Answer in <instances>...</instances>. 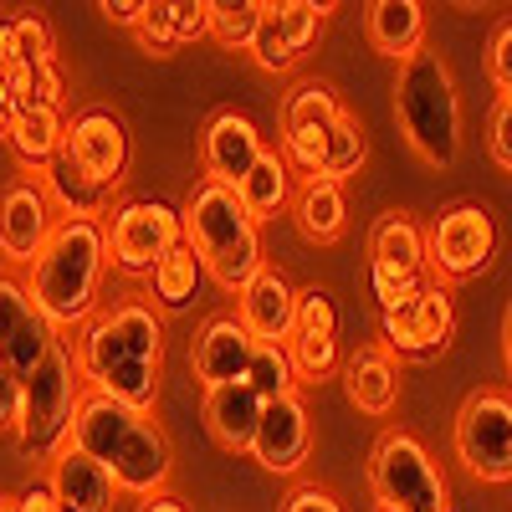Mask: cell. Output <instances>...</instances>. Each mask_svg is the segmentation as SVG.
Listing matches in <instances>:
<instances>
[{"instance_id":"obj_1","label":"cell","mask_w":512,"mask_h":512,"mask_svg":"<svg viewBox=\"0 0 512 512\" xmlns=\"http://www.w3.org/2000/svg\"><path fill=\"white\" fill-rule=\"evenodd\" d=\"M72 446L88 451L98 466H108V477L118 482L123 497H164L169 472H175V451H169L164 431L144 415L128 410L108 395H82L77 420H72Z\"/></svg>"},{"instance_id":"obj_2","label":"cell","mask_w":512,"mask_h":512,"mask_svg":"<svg viewBox=\"0 0 512 512\" xmlns=\"http://www.w3.org/2000/svg\"><path fill=\"white\" fill-rule=\"evenodd\" d=\"M108 226L103 221H62L52 231V241L41 246V256L31 262L26 292L36 313L47 318L57 333L62 328H88L93 308H98V287L108 277Z\"/></svg>"},{"instance_id":"obj_3","label":"cell","mask_w":512,"mask_h":512,"mask_svg":"<svg viewBox=\"0 0 512 512\" xmlns=\"http://www.w3.org/2000/svg\"><path fill=\"white\" fill-rule=\"evenodd\" d=\"M185 241L195 246V256L205 262V272L216 277L226 292H246L256 277L267 272L262 262V231L246 216V205L236 200V190L200 180L185 200Z\"/></svg>"},{"instance_id":"obj_4","label":"cell","mask_w":512,"mask_h":512,"mask_svg":"<svg viewBox=\"0 0 512 512\" xmlns=\"http://www.w3.org/2000/svg\"><path fill=\"white\" fill-rule=\"evenodd\" d=\"M395 118L405 144L425 159V164H456L461 154V98H456V77L446 67L441 52H415L400 62L395 77Z\"/></svg>"},{"instance_id":"obj_5","label":"cell","mask_w":512,"mask_h":512,"mask_svg":"<svg viewBox=\"0 0 512 512\" xmlns=\"http://www.w3.org/2000/svg\"><path fill=\"white\" fill-rule=\"evenodd\" d=\"M88 395V384L77 374V359L67 344H57L47 354L26 384H21V425H16V446L31 456V461H52L57 451L72 446V420H77V405Z\"/></svg>"},{"instance_id":"obj_6","label":"cell","mask_w":512,"mask_h":512,"mask_svg":"<svg viewBox=\"0 0 512 512\" xmlns=\"http://www.w3.org/2000/svg\"><path fill=\"white\" fill-rule=\"evenodd\" d=\"M369 487L384 512H451V487L410 431H384L369 451Z\"/></svg>"},{"instance_id":"obj_7","label":"cell","mask_w":512,"mask_h":512,"mask_svg":"<svg viewBox=\"0 0 512 512\" xmlns=\"http://www.w3.org/2000/svg\"><path fill=\"white\" fill-rule=\"evenodd\" d=\"M72 359H77V374H82V384H88L93 395H108V400H118L128 410H144V415L154 410V400H159V364L139 359L134 349H128L123 338L113 333L108 313H98L88 328H82Z\"/></svg>"},{"instance_id":"obj_8","label":"cell","mask_w":512,"mask_h":512,"mask_svg":"<svg viewBox=\"0 0 512 512\" xmlns=\"http://www.w3.org/2000/svg\"><path fill=\"white\" fill-rule=\"evenodd\" d=\"M175 246H185V216L169 210L164 200H128L113 210L108 226V251L113 267L128 277H149Z\"/></svg>"},{"instance_id":"obj_9","label":"cell","mask_w":512,"mask_h":512,"mask_svg":"<svg viewBox=\"0 0 512 512\" xmlns=\"http://www.w3.org/2000/svg\"><path fill=\"white\" fill-rule=\"evenodd\" d=\"M456 456L482 482H512V395H466V405L456 410Z\"/></svg>"},{"instance_id":"obj_10","label":"cell","mask_w":512,"mask_h":512,"mask_svg":"<svg viewBox=\"0 0 512 512\" xmlns=\"http://www.w3.org/2000/svg\"><path fill=\"white\" fill-rule=\"evenodd\" d=\"M425 256L436 267V282H466L492 267L497 256V221L487 205H451L425 236Z\"/></svg>"},{"instance_id":"obj_11","label":"cell","mask_w":512,"mask_h":512,"mask_svg":"<svg viewBox=\"0 0 512 512\" xmlns=\"http://www.w3.org/2000/svg\"><path fill=\"white\" fill-rule=\"evenodd\" d=\"M451 328H456V303H451L446 282H425L400 308H384V344L410 359L441 354L451 344Z\"/></svg>"},{"instance_id":"obj_12","label":"cell","mask_w":512,"mask_h":512,"mask_svg":"<svg viewBox=\"0 0 512 512\" xmlns=\"http://www.w3.org/2000/svg\"><path fill=\"white\" fill-rule=\"evenodd\" d=\"M338 118H344V108H338V93L328 88V82H297V88L287 93L282 103V159L308 169V180L318 175V154L328 144V134L338 128Z\"/></svg>"},{"instance_id":"obj_13","label":"cell","mask_w":512,"mask_h":512,"mask_svg":"<svg viewBox=\"0 0 512 512\" xmlns=\"http://www.w3.org/2000/svg\"><path fill=\"white\" fill-rule=\"evenodd\" d=\"M67 159L88 180L118 190L123 169H128V128H123V118L113 108H82L67 123Z\"/></svg>"},{"instance_id":"obj_14","label":"cell","mask_w":512,"mask_h":512,"mask_svg":"<svg viewBox=\"0 0 512 512\" xmlns=\"http://www.w3.org/2000/svg\"><path fill=\"white\" fill-rule=\"evenodd\" d=\"M57 226L62 221L52 216V195L41 190L36 180L6 185V195H0V256H6V262L31 267Z\"/></svg>"},{"instance_id":"obj_15","label":"cell","mask_w":512,"mask_h":512,"mask_svg":"<svg viewBox=\"0 0 512 512\" xmlns=\"http://www.w3.org/2000/svg\"><path fill=\"white\" fill-rule=\"evenodd\" d=\"M267 154V144H262V128H256L246 113H236V108H226V113H216L205 123V139H200V164H205V180L210 185H226V190H236L251 169H256V159Z\"/></svg>"},{"instance_id":"obj_16","label":"cell","mask_w":512,"mask_h":512,"mask_svg":"<svg viewBox=\"0 0 512 512\" xmlns=\"http://www.w3.org/2000/svg\"><path fill=\"white\" fill-rule=\"evenodd\" d=\"M333 6H313V0H267V16H262V31H256L251 41V62L262 72H287L297 57H303V47L318 36L323 16Z\"/></svg>"},{"instance_id":"obj_17","label":"cell","mask_w":512,"mask_h":512,"mask_svg":"<svg viewBox=\"0 0 512 512\" xmlns=\"http://www.w3.org/2000/svg\"><path fill=\"white\" fill-rule=\"evenodd\" d=\"M313 451V420H308V405L287 395V400H272L262 410V425H256V446L251 456L267 466L272 477H292L297 466L308 461Z\"/></svg>"},{"instance_id":"obj_18","label":"cell","mask_w":512,"mask_h":512,"mask_svg":"<svg viewBox=\"0 0 512 512\" xmlns=\"http://www.w3.org/2000/svg\"><path fill=\"white\" fill-rule=\"evenodd\" d=\"M251 354H256V338L241 328L236 313H221V318H210V323L195 333L190 369H195V379L205 384V390H216V384H236V379H246Z\"/></svg>"},{"instance_id":"obj_19","label":"cell","mask_w":512,"mask_h":512,"mask_svg":"<svg viewBox=\"0 0 512 512\" xmlns=\"http://www.w3.org/2000/svg\"><path fill=\"white\" fill-rule=\"evenodd\" d=\"M47 487L62 502V512H113L118 497H123L118 482L108 477V466H98L88 451H77V446H67V451H57L47 461Z\"/></svg>"},{"instance_id":"obj_20","label":"cell","mask_w":512,"mask_h":512,"mask_svg":"<svg viewBox=\"0 0 512 512\" xmlns=\"http://www.w3.org/2000/svg\"><path fill=\"white\" fill-rule=\"evenodd\" d=\"M262 410H267V400L256 395L246 379L216 384V390H205V400H200V420H205L210 441H216L221 451H236V456H241V451L251 456L256 425H262Z\"/></svg>"},{"instance_id":"obj_21","label":"cell","mask_w":512,"mask_h":512,"mask_svg":"<svg viewBox=\"0 0 512 512\" xmlns=\"http://www.w3.org/2000/svg\"><path fill=\"white\" fill-rule=\"evenodd\" d=\"M236 318L256 344H287L297 328V287L277 267H267L246 292H236Z\"/></svg>"},{"instance_id":"obj_22","label":"cell","mask_w":512,"mask_h":512,"mask_svg":"<svg viewBox=\"0 0 512 512\" xmlns=\"http://www.w3.org/2000/svg\"><path fill=\"white\" fill-rule=\"evenodd\" d=\"M6 144H11V154H16L21 169L47 175V169L67 154V113L62 108H21Z\"/></svg>"},{"instance_id":"obj_23","label":"cell","mask_w":512,"mask_h":512,"mask_svg":"<svg viewBox=\"0 0 512 512\" xmlns=\"http://www.w3.org/2000/svg\"><path fill=\"white\" fill-rule=\"evenodd\" d=\"M344 390H349V405L354 410L390 415L395 400H400V369H395L390 349H359L344 364Z\"/></svg>"},{"instance_id":"obj_24","label":"cell","mask_w":512,"mask_h":512,"mask_svg":"<svg viewBox=\"0 0 512 512\" xmlns=\"http://www.w3.org/2000/svg\"><path fill=\"white\" fill-rule=\"evenodd\" d=\"M364 36L369 47L384 57H415L420 52V36H425V6L420 0H374L369 16H364Z\"/></svg>"},{"instance_id":"obj_25","label":"cell","mask_w":512,"mask_h":512,"mask_svg":"<svg viewBox=\"0 0 512 512\" xmlns=\"http://www.w3.org/2000/svg\"><path fill=\"white\" fill-rule=\"evenodd\" d=\"M41 190L52 195V205H62V216H67V221H98L103 210L113 205V190L98 185V180H88L67 154L47 169V175H41Z\"/></svg>"},{"instance_id":"obj_26","label":"cell","mask_w":512,"mask_h":512,"mask_svg":"<svg viewBox=\"0 0 512 512\" xmlns=\"http://www.w3.org/2000/svg\"><path fill=\"white\" fill-rule=\"evenodd\" d=\"M287 195H292V164L277 154V149H267L262 159H256V169L236 185V200L246 205V216L262 226V221H272L277 210L287 205Z\"/></svg>"},{"instance_id":"obj_27","label":"cell","mask_w":512,"mask_h":512,"mask_svg":"<svg viewBox=\"0 0 512 512\" xmlns=\"http://www.w3.org/2000/svg\"><path fill=\"white\" fill-rule=\"evenodd\" d=\"M349 226V205H344V185L333 180H308L297 190V231L308 241H338Z\"/></svg>"},{"instance_id":"obj_28","label":"cell","mask_w":512,"mask_h":512,"mask_svg":"<svg viewBox=\"0 0 512 512\" xmlns=\"http://www.w3.org/2000/svg\"><path fill=\"white\" fill-rule=\"evenodd\" d=\"M369 251H374V262L384 267H405V272H420L425 277V231L405 216V210H390L374 231H369Z\"/></svg>"},{"instance_id":"obj_29","label":"cell","mask_w":512,"mask_h":512,"mask_svg":"<svg viewBox=\"0 0 512 512\" xmlns=\"http://www.w3.org/2000/svg\"><path fill=\"white\" fill-rule=\"evenodd\" d=\"M200 277H205V262L195 256V246L185 241V246H175L149 272V292H154L159 308H190L195 297H200Z\"/></svg>"},{"instance_id":"obj_30","label":"cell","mask_w":512,"mask_h":512,"mask_svg":"<svg viewBox=\"0 0 512 512\" xmlns=\"http://www.w3.org/2000/svg\"><path fill=\"white\" fill-rule=\"evenodd\" d=\"M364 154H369V144H364V128H359V123L344 113V118H338V128L328 134L323 154H318V175H313V180H333V185H344L349 175H359Z\"/></svg>"},{"instance_id":"obj_31","label":"cell","mask_w":512,"mask_h":512,"mask_svg":"<svg viewBox=\"0 0 512 512\" xmlns=\"http://www.w3.org/2000/svg\"><path fill=\"white\" fill-rule=\"evenodd\" d=\"M262 16H267V0H210V36L221 41V47H246L256 31H262Z\"/></svg>"},{"instance_id":"obj_32","label":"cell","mask_w":512,"mask_h":512,"mask_svg":"<svg viewBox=\"0 0 512 512\" xmlns=\"http://www.w3.org/2000/svg\"><path fill=\"white\" fill-rule=\"evenodd\" d=\"M246 384L256 395H262L267 405L272 400H287V395H297V369H292V354H287V344H256V354H251V369H246Z\"/></svg>"},{"instance_id":"obj_33","label":"cell","mask_w":512,"mask_h":512,"mask_svg":"<svg viewBox=\"0 0 512 512\" xmlns=\"http://www.w3.org/2000/svg\"><path fill=\"white\" fill-rule=\"evenodd\" d=\"M11 26H16V72H36V67H52L57 62V41H52L47 16L26 11Z\"/></svg>"},{"instance_id":"obj_34","label":"cell","mask_w":512,"mask_h":512,"mask_svg":"<svg viewBox=\"0 0 512 512\" xmlns=\"http://www.w3.org/2000/svg\"><path fill=\"white\" fill-rule=\"evenodd\" d=\"M36 318H41V313H36V303H31L26 282H16L11 272H0V354H6Z\"/></svg>"},{"instance_id":"obj_35","label":"cell","mask_w":512,"mask_h":512,"mask_svg":"<svg viewBox=\"0 0 512 512\" xmlns=\"http://www.w3.org/2000/svg\"><path fill=\"white\" fill-rule=\"evenodd\" d=\"M297 338H338V308L328 287H303L297 292Z\"/></svg>"},{"instance_id":"obj_36","label":"cell","mask_w":512,"mask_h":512,"mask_svg":"<svg viewBox=\"0 0 512 512\" xmlns=\"http://www.w3.org/2000/svg\"><path fill=\"white\" fill-rule=\"evenodd\" d=\"M287 354H292V369L297 379H328L338 369V338H287Z\"/></svg>"},{"instance_id":"obj_37","label":"cell","mask_w":512,"mask_h":512,"mask_svg":"<svg viewBox=\"0 0 512 512\" xmlns=\"http://www.w3.org/2000/svg\"><path fill=\"white\" fill-rule=\"evenodd\" d=\"M369 287L379 297V308H400L405 297H415L425 287L420 272H405V267H384V262H369Z\"/></svg>"},{"instance_id":"obj_38","label":"cell","mask_w":512,"mask_h":512,"mask_svg":"<svg viewBox=\"0 0 512 512\" xmlns=\"http://www.w3.org/2000/svg\"><path fill=\"white\" fill-rule=\"evenodd\" d=\"M139 36H144V47L154 57H169L180 47V36H175V0H149V11L139 21Z\"/></svg>"},{"instance_id":"obj_39","label":"cell","mask_w":512,"mask_h":512,"mask_svg":"<svg viewBox=\"0 0 512 512\" xmlns=\"http://www.w3.org/2000/svg\"><path fill=\"white\" fill-rule=\"evenodd\" d=\"M487 149H492V159L512 175V93L497 98V108H492V118H487Z\"/></svg>"},{"instance_id":"obj_40","label":"cell","mask_w":512,"mask_h":512,"mask_svg":"<svg viewBox=\"0 0 512 512\" xmlns=\"http://www.w3.org/2000/svg\"><path fill=\"white\" fill-rule=\"evenodd\" d=\"M487 77H492V88L507 98L512 93V21H502L492 31V52H487Z\"/></svg>"},{"instance_id":"obj_41","label":"cell","mask_w":512,"mask_h":512,"mask_svg":"<svg viewBox=\"0 0 512 512\" xmlns=\"http://www.w3.org/2000/svg\"><path fill=\"white\" fill-rule=\"evenodd\" d=\"M16 425H21V379L0 369V431L16 436Z\"/></svg>"},{"instance_id":"obj_42","label":"cell","mask_w":512,"mask_h":512,"mask_svg":"<svg viewBox=\"0 0 512 512\" xmlns=\"http://www.w3.org/2000/svg\"><path fill=\"white\" fill-rule=\"evenodd\" d=\"M282 512H344V507H338V497L328 487H297Z\"/></svg>"},{"instance_id":"obj_43","label":"cell","mask_w":512,"mask_h":512,"mask_svg":"<svg viewBox=\"0 0 512 512\" xmlns=\"http://www.w3.org/2000/svg\"><path fill=\"white\" fill-rule=\"evenodd\" d=\"M113 26H134L139 31V21H144V11H149V0H103L98 6Z\"/></svg>"},{"instance_id":"obj_44","label":"cell","mask_w":512,"mask_h":512,"mask_svg":"<svg viewBox=\"0 0 512 512\" xmlns=\"http://www.w3.org/2000/svg\"><path fill=\"white\" fill-rule=\"evenodd\" d=\"M16 507H21V512H62V502L52 497V487H47V482H31V487L16 497Z\"/></svg>"},{"instance_id":"obj_45","label":"cell","mask_w":512,"mask_h":512,"mask_svg":"<svg viewBox=\"0 0 512 512\" xmlns=\"http://www.w3.org/2000/svg\"><path fill=\"white\" fill-rule=\"evenodd\" d=\"M0 77H16V26L11 21H0Z\"/></svg>"},{"instance_id":"obj_46","label":"cell","mask_w":512,"mask_h":512,"mask_svg":"<svg viewBox=\"0 0 512 512\" xmlns=\"http://www.w3.org/2000/svg\"><path fill=\"white\" fill-rule=\"evenodd\" d=\"M11 123H16V98H11V82L0 77V139H11Z\"/></svg>"},{"instance_id":"obj_47","label":"cell","mask_w":512,"mask_h":512,"mask_svg":"<svg viewBox=\"0 0 512 512\" xmlns=\"http://www.w3.org/2000/svg\"><path fill=\"white\" fill-rule=\"evenodd\" d=\"M139 512H185V502H175V497H149Z\"/></svg>"},{"instance_id":"obj_48","label":"cell","mask_w":512,"mask_h":512,"mask_svg":"<svg viewBox=\"0 0 512 512\" xmlns=\"http://www.w3.org/2000/svg\"><path fill=\"white\" fill-rule=\"evenodd\" d=\"M502 354H507V374H512V303H507V318H502Z\"/></svg>"},{"instance_id":"obj_49","label":"cell","mask_w":512,"mask_h":512,"mask_svg":"<svg viewBox=\"0 0 512 512\" xmlns=\"http://www.w3.org/2000/svg\"><path fill=\"white\" fill-rule=\"evenodd\" d=\"M0 512H21V507H16V497H0Z\"/></svg>"},{"instance_id":"obj_50","label":"cell","mask_w":512,"mask_h":512,"mask_svg":"<svg viewBox=\"0 0 512 512\" xmlns=\"http://www.w3.org/2000/svg\"><path fill=\"white\" fill-rule=\"evenodd\" d=\"M379 512H384V507H379Z\"/></svg>"}]
</instances>
